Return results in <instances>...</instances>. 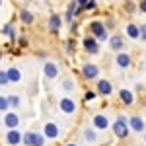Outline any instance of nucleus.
Wrapping results in <instances>:
<instances>
[{"label":"nucleus","mask_w":146,"mask_h":146,"mask_svg":"<svg viewBox=\"0 0 146 146\" xmlns=\"http://www.w3.org/2000/svg\"><path fill=\"white\" fill-rule=\"evenodd\" d=\"M88 35L92 37H96L100 43H107L109 41V29L105 27V22H101V20H92L88 23Z\"/></svg>","instance_id":"obj_1"},{"label":"nucleus","mask_w":146,"mask_h":146,"mask_svg":"<svg viewBox=\"0 0 146 146\" xmlns=\"http://www.w3.org/2000/svg\"><path fill=\"white\" fill-rule=\"evenodd\" d=\"M111 131H113V135L117 136L119 140H125L127 136L131 135V129H129V117H125V115H117L115 121L111 123Z\"/></svg>","instance_id":"obj_2"},{"label":"nucleus","mask_w":146,"mask_h":146,"mask_svg":"<svg viewBox=\"0 0 146 146\" xmlns=\"http://www.w3.org/2000/svg\"><path fill=\"white\" fill-rule=\"evenodd\" d=\"M23 146H47V138L43 133H35V131H25L23 133Z\"/></svg>","instance_id":"obj_3"},{"label":"nucleus","mask_w":146,"mask_h":146,"mask_svg":"<svg viewBox=\"0 0 146 146\" xmlns=\"http://www.w3.org/2000/svg\"><path fill=\"white\" fill-rule=\"evenodd\" d=\"M80 74L84 80H100V66L96 62H84L80 68Z\"/></svg>","instance_id":"obj_4"},{"label":"nucleus","mask_w":146,"mask_h":146,"mask_svg":"<svg viewBox=\"0 0 146 146\" xmlns=\"http://www.w3.org/2000/svg\"><path fill=\"white\" fill-rule=\"evenodd\" d=\"M82 47H84V51L88 55H100V51H101V43L96 37H92V35H86L82 39Z\"/></svg>","instance_id":"obj_5"},{"label":"nucleus","mask_w":146,"mask_h":146,"mask_svg":"<svg viewBox=\"0 0 146 146\" xmlns=\"http://www.w3.org/2000/svg\"><path fill=\"white\" fill-rule=\"evenodd\" d=\"M43 136H45L47 140H58L60 138V127L55 121H47L43 125Z\"/></svg>","instance_id":"obj_6"},{"label":"nucleus","mask_w":146,"mask_h":146,"mask_svg":"<svg viewBox=\"0 0 146 146\" xmlns=\"http://www.w3.org/2000/svg\"><path fill=\"white\" fill-rule=\"evenodd\" d=\"M58 109L64 113V115H74V113H76V109H78V105H76L74 98L62 96V98L58 100Z\"/></svg>","instance_id":"obj_7"},{"label":"nucleus","mask_w":146,"mask_h":146,"mask_svg":"<svg viewBox=\"0 0 146 146\" xmlns=\"http://www.w3.org/2000/svg\"><path fill=\"white\" fill-rule=\"evenodd\" d=\"M129 129H131V133H136V135H142L146 133V123L142 117H138V115H133V117H129Z\"/></svg>","instance_id":"obj_8"},{"label":"nucleus","mask_w":146,"mask_h":146,"mask_svg":"<svg viewBox=\"0 0 146 146\" xmlns=\"http://www.w3.org/2000/svg\"><path fill=\"white\" fill-rule=\"evenodd\" d=\"M96 92H98L100 96H103V98L111 96V94H113V84H111V80H105V78L96 80Z\"/></svg>","instance_id":"obj_9"},{"label":"nucleus","mask_w":146,"mask_h":146,"mask_svg":"<svg viewBox=\"0 0 146 146\" xmlns=\"http://www.w3.org/2000/svg\"><path fill=\"white\" fill-rule=\"evenodd\" d=\"M92 127H94L96 131H107V129L111 127V123H109L107 115L98 113V115H94V117H92Z\"/></svg>","instance_id":"obj_10"},{"label":"nucleus","mask_w":146,"mask_h":146,"mask_svg":"<svg viewBox=\"0 0 146 146\" xmlns=\"http://www.w3.org/2000/svg\"><path fill=\"white\" fill-rule=\"evenodd\" d=\"M58 74H60V66H58L56 62L47 60L45 64H43V76H45L47 80H55Z\"/></svg>","instance_id":"obj_11"},{"label":"nucleus","mask_w":146,"mask_h":146,"mask_svg":"<svg viewBox=\"0 0 146 146\" xmlns=\"http://www.w3.org/2000/svg\"><path fill=\"white\" fill-rule=\"evenodd\" d=\"M47 27H49L51 33L58 35V33H60V29H62V16H58V14H51V16H49V22H47Z\"/></svg>","instance_id":"obj_12"},{"label":"nucleus","mask_w":146,"mask_h":146,"mask_svg":"<svg viewBox=\"0 0 146 146\" xmlns=\"http://www.w3.org/2000/svg\"><path fill=\"white\" fill-rule=\"evenodd\" d=\"M0 33L4 35V37H8L10 39V45H16L18 43V33H16V25L12 22H8V23H4L2 27H0Z\"/></svg>","instance_id":"obj_13"},{"label":"nucleus","mask_w":146,"mask_h":146,"mask_svg":"<svg viewBox=\"0 0 146 146\" xmlns=\"http://www.w3.org/2000/svg\"><path fill=\"white\" fill-rule=\"evenodd\" d=\"M107 45H109V49H111L113 53H121V51L125 49V37L121 33H115V35L109 37Z\"/></svg>","instance_id":"obj_14"},{"label":"nucleus","mask_w":146,"mask_h":146,"mask_svg":"<svg viewBox=\"0 0 146 146\" xmlns=\"http://www.w3.org/2000/svg\"><path fill=\"white\" fill-rule=\"evenodd\" d=\"M23 142V135L18 129H10L6 131V144L8 146H20Z\"/></svg>","instance_id":"obj_15"},{"label":"nucleus","mask_w":146,"mask_h":146,"mask_svg":"<svg viewBox=\"0 0 146 146\" xmlns=\"http://www.w3.org/2000/svg\"><path fill=\"white\" fill-rule=\"evenodd\" d=\"M4 127L10 131V129H18L20 127V115L14 111H8L4 113Z\"/></svg>","instance_id":"obj_16"},{"label":"nucleus","mask_w":146,"mask_h":146,"mask_svg":"<svg viewBox=\"0 0 146 146\" xmlns=\"http://www.w3.org/2000/svg\"><path fill=\"white\" fill-rule=\"evenodd\" d=\"M115 64L119 68H129L133 64V56L129 55V53H125V51H121V53L115 55Z\"/></svg>","instance_id":"obj_17"},{"label":"nucleus","mask_w":146,"mask_h":146,"mask_svg":"<svg viewBox=\"0 0 146 146\" xmlns=\"http://www.w3.org/2000/svg\"><path fill=\"white\" fill-rule=\"evenodd\" d=\"M117 98H119V101H121L123 105H127V107H131V105L135 103V94L131 90H127V88H121L119 94H117Z\"/></svg>","instance_id":"obj_18"},{"label":"nucleus","mask_w":146,"mask_h":146,"mask_svg":"<svg viewBox=\"0 0 146 146\" xmlns=\"http://www.w3.org/2000/svg\"><path fill=\"white\" fill-rule=\"evenodd\" d=\"M125 35H127L129 39H133V41H138V39H140V25H136V23H127Z\"/></svg>","instance_id":"obj_19"},{"label":"nucleus","mask_w":146,"mask_h":146,"mask_svg":"<svg viewBox=\"0 0 146 146\" xmlns=\"http://www.w3.org/2000/svg\"><path fill=\"white\" fill-rule=\"evenodd\" d=\"M74 18H78V4H76V0L70 2L68 8H66V12H64V20H66L68 23L74 22Z\"/></svg>","instance_id":"obj_20"},{"label":"nucleus","mask_w":146,"mask_h":146,"mask_svg":"<svg viewBox=\"0 0 146 146\" xmlns=\"http://www.w3.org/2000/svg\"><path fill=\"white\" fill-rule=\"evenodd\" d=\"M82 136H84V140H86V142H90V144L98 142V131H96L94 127H86V129H84V133H82Z\"/></svg>","instance_id":"obj_21"},{"label":"nucleus","mask_w":146,"mask_h":146,"mask_svg":"<svg viewBox=\"0 0 146 146\" xmlns=\"http://www.w3.org/2000/svg\"><path fill=\"white\" fill-rule=\"evenodd\" d=\"M6 72H8V80H10L12 84H18V82L22 80V70L18 66H10Z\"/></svg>","instance_id":"obj_22"},{"label":"nucleus","mask_w":146,"mask_h":146,"mask_svg":"<svg viewBox=\"0 0 146 146\" xmlns=\"http://www.w3.org/2000/svg\"><path fill=\"white\" fill-rule=\"evenodd\" d=\"M20 20H22L23 25H31L35 22V16H33V12H29V10H22L20 12Z\"/></svg>","instance_id":"obj_23"},{"label":"nucleus","mask_w":146,"mask_h":146,"mask_svg":"<svg viewBox=\"0 0 146 146\" xmlns=\"http://www.w3.org/2000/svg\"><path fill=\"white\" fill-rule=\"evenodd\" d=\"M60 88L64 92H68V94H72V92H76V82L72 78H64L62 82H60Z\"/></svg>","instance_id":"obj_24"},{"label":"nucleus","mask_w":146,"mask_h":146,"mask_svg":"<svg viewBox=\"0 0 146 146\" xmlns=\"http://www.w3.org/2000/svg\"><path fill=\"white\" fill-rule=\"evenodd\" d=\"M8 103H10V109H18V107L22 105V100H20V96L10 94V96H8Z\"/></svg>","instance_id":"obj_25"},{"label":"nucleus","mask_w":146,"mask_h":146,"mask_svg":"<svg viewBox=\"0 0 146 146\" xmlns=\"http://www.w3.org/2000/svg\"><path fill=\"white\" fill-rule=\"evenodd\" d=\"M0 111H2V113H8V111H10L8 96H0Z\"/></svg>","instance_id":"obj_26"},{"label":"nucleus","mask_w":146,"mask_h":146,"mask_svg":"<svg viewBox=\"0 0 146 146\" xmlns=\"http://www.w3.org/2000/svg\"><path fill=\"white\" fill-rule=\"evenodd\" d=\"M96 98H98V92H96V90H88L86 94H84V101H86V103H90V101H94Z\"/></svg>","instance_id":"obj_27"},{"label":"nucleus","mask_w":146,"mask_h":146,"mask_svg":"<svg viewBox=\"0 0 146 146\" xmlns=\"http://www.w3.org/2000/svg\"><path fill=\"white\" fill-rule=\"evenodd\" d=\"M10 84V80H8V72L6 70H0V86L4 88V86H8Z\"/></svg>","instance_id":"obj_28"},{"label":"nucleus","mask_w":146,"mask_h":146,"mask_svg":"<svg viewBox=\"0 0 146 146\" xmlns=\"http://www.w3.org/2000/svg\"><path fill=\"white\" fill-rule=\"evenodd\" d=\"M16 45L20 47V49H27L29 47V41H27V37H18V43Z\"/></svg>","instance_id":"obj_29"},{"label":"nucleus","mask_w":146,"mask_h":146,"mask_svg":"<svg viewBox=\"0 0 146 146\" xmlns=\"http://www.w3.org/2000/svg\"><path fill=\"white\" fill-rule=\"evenodd\" d=\"M64 49H66V53H74V49H76V41H74V39H68L66 45H64Z\"/></svg>","instance_id":"obj_30"},{"label":"nucleus","mask_w":146,"mask_h":146,"mask_svg":"<svg viewBox=\"0 0 146 146\" xmlns=\"http://www.w3.org/2000/svg\"><path fill=\"white\" fill-rule=\"evenodd\" d=\"M96 6H98V2H96V0H88V4L84 6V12H92V10H96Z\"/></svg>","instance_id":"obj_31"},{"label":"nucleus","mask_w":146,"mask_h":146,"mask_svg":"<svg viewBox=\"0 0 146 146\" xmlns=\"http://www.w3.org/2000/svg\"><path fill=\"white\" fill-rule=\"evenodd\" d=\"M140 41H142V43H146V23H142V25H140Z\"/></svg>","instance_id":"obj_32"},{"label":"nucleus","mask_w":146,"mask_h":146,"mask_svg":"<svg viewBox=\"0 0 146 146\" xmlns=\"http://www.w3.org/2000/svg\"><path fill=\"white\" fill-rule=\"evenodd\" d=\"M135 8H136V6L133 4V2H125V10L129 12V14H133V12H135Z\"/></svg>","instance_id":"obj_33"},{"label":"nucleus","mask_w":146,"mask_h":146,"mask_svg":"<svg viewBox=\"0 0 146 146\" xmlns=\"http://www.w3.org/2000/svg\"><path fill=\"white\" fill-rule=\"evenodd\" d=\"M138 10L142 12V14H146V0H140L138 2Z\"/></svg>","instance_id":"obj_34"},{"label":"nucleus","mask_w":146,"mask_h":146,"mask_svg":"<svg viewBox=\"0 0 146 146\" xmlns=\"http://www.w3.org/2000/svg\"><path fill=\"white\" fill-rule=\"evenodd\" d=\"M76 4H78V6H82V8H84V6H86V4H88V0H76Z\"/></svg>","instance_id":"obj_35"},{"label":"nucleus","mask_w":146,"mask_h":146,"mask_svg":"<svg viewBox=\"0 0 146 146\" xmlns=\"http://www.w3.org/2000/svg\"><path fill=\"white\" fill-rule=\"evenodd\" d=\"M66 146H78V144H76V142H68Z\"/></svg>","instance_id":"obj_36"},{"label":"nucleus","mask_w":146,"mask_h":146,"mask_svg":"<svg viewBox=\"0 0 146 146\" xmlns=\"http://www.w3.org/2000/svg\"><path fill=\"white\" fill-rule=\"evenodd\" d=\"M2 55H4V53H2V51H0V60H2Z\"/></svg>","instance_id":"obj_37"},{"label":"nucleus","mask_w":146,"mask_h":146,"mask_svg":"<svg viewBox=\"0 0 146 146\" xmlns=\"http://www.w3.org/2000/svg\"><path fill=\"white\" fill-rule=\"evenodd\" d=\"M144 142H146V133H144Z\"/></svg>","instance_id":"obj_38"},{"label":"nucleus","mask_w":146,"mask_h":146,"mask_svg":"<svg viewBox=\"0 0 146 146\" xmlns=\"http://www.w3.org/2000/svg\"><path fill=\"white\" fill-rule=\"evenodd\" d=\"M0 6H2V0H0Z\"/></svg>","instance_id":"obj_39"}]
</instances>
